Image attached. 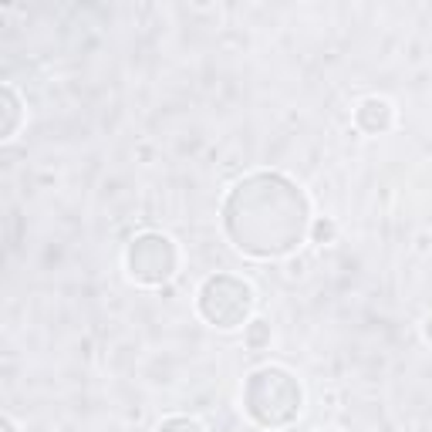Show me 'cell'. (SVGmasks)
Listing matches in <instances>:
<instances>
[{"instance_id":"6da1fadb","label":"cell","mask_w":432,"mask_h":432,"mask_svg":"<svg viewBox=\"0 0 432 432\" xmlns=\"http://www.w3.org/2000/svg\"><path fill=\"white\" fill-rule=\"evenodd\" d=\"M331 233H334V226H324V223H317V240H324V237H331Z\"/></svg>"}]
</instances>
